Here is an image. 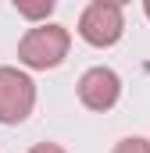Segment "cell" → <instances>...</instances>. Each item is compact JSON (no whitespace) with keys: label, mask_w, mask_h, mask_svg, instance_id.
Instances as JSON below:
<instances>
[{"label":"cell","mask_w":150,"mask_h":153,"mask_svg":"<svg viewBox=\"0 0 150 153\" xmlns=\"http://www.w3.org/2000/svg\"><path fill=\"white\" fill-rule=\"evenodd\" d=\"M68 46L72 36L64 25H54V22H43L36 29H29L22 43H18V61L32 71H46V68H57L64 57H68Z\"/></svg>","instance_id":"cell-1"},{"label":"cell","mask_w":150,"mask_h":153,"mask_svg":"<svg viewBox=\"0 0 150 153\" xmlns=\"http://www.w3.org/2000/svg\"><path fill=\"white\" fill-rule=\"evenodd\" d=\"M122 32H125V14H122V4L114 0H93L79 14V36L89 46H114Z\"/></svg>","instance_id":"cell-2"},{"label":"cell","mask_w":150,"mask_h":153,"mask_svg":"<svg viewBox=\"0 0 150 153\" xmlns=\"http://www.w3.org/2000/svg\"><path fill=\"white\" fill-rule=\"evenodd\" d=\"M36 107V82L18 68H0V125H22Z\"/></svg>","instance_id":"cell-3"},{"label":"cell","mask_w":150,"mask_h":153,"mask_svg":"<svg viewBox=\"0 0 150 153\" xmlns=\"http://www.w3.org/2000/svg\"><path fill=\"white\" fill-rule=\"evenodd\" d=\"M118 96H122V78L114 75L111 68H89V71H82L79 78V100H82V107H89V111H111L114 103H118Z\"/></svg>","instance_id":"cell-4"},{"label":"cell","mask_w":150,"mask_h":153,"mask_svg":"<svg viewBox=\"0 0 150 153\" xmlns=\"http://www.w3.org/2000/svg\"><path fill=\"white\" fill-rule=\"evenodd\" d=\"M14 11L22 14V18H46L50 11H54V0H39V4H25V0H14Z\"/></svg>","instance_id":"cell-5"},{"label":"cell","mask_w":150,"mask_h":153,"mask_svg":"<svg viewBox=\"0 0 150 153\" xmlns=\"http://www.w3.org/2000/svg\"><path fill=\"white\" fill-rule=\"evenodd\" d=\"M111 153H150V139H143V135H129V139L114 143Z\"/></svg>","instance_id":"cell-6"},{"label":"cell","mask_w":150,"mask_h":153,"mask_svg":"<svg viewBox=\"0 0 150 153\" xmlns=\"http://www.w3.org/2000/svg\"><path fill=\"white\" fill-rule=\"evenodd\" d=\"M29 153H68L64 146H57V143H36Z\"/></svg>","instance_id":"cell-7"},{"label":"cell","mask_w":150,"mask_h":153,"mask_svg":"<svg viewBox=\"0 0 150 153\" xmlns=\"http://www.w3.org/2000/svg\"><path fill=\"white\" fill-rule=\"evenodd\" d=\"M143 14H147V18H150V0H147V4H143Z\"/></svg>","instance_id":"cell-8"}]
</instances>
